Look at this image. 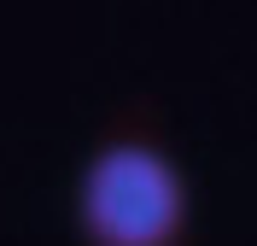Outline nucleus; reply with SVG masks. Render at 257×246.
Here are the masks:
<instances>
[{"mask_svg": "<svg viewBox=\"0 0 257 246\" xmlns=\"http://www.w3.org/2000/svg\"><path fill=\"white\" fill-rule=\"evenodd\" d=\"M76 217L88 246H176L187 229V176L152 141H111L82 170Z\"/></svg>", "mask_w": 257, "mask_h": 246, "instance_id": "nucleus-1", "label": "nucleus"}]
</instances>
